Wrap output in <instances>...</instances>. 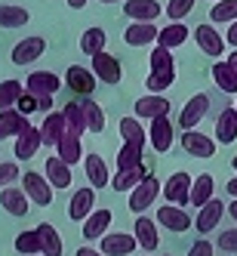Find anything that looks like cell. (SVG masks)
Returning a JSON list of instances; mask_svg holds the SVG:
<instances>
[{"instance_id":"cell-1","label":"cell","mask_w":237,"mask_h":256,"mask_svg":"<svg viewBox=\"0 0 237 256\" xmlns=\"http://www.w3.org/2000/svg\"><path fill=\"white\" fill-rule=\"evenodd\" d=\"M191 188H194V179L188 173H173L167 182H163V194H167V204H176V207H185L191 204Z\"/></svg>"},{"instance_id":"cell-2","label":"cell","mask_w":237,"mask_h":256,"mask_svg":"<svg viewBox=\"0 0 237 256\" xmlns=\"http://www.w3.org/2000/svg\"><path fill=\"white\" fill-rule=\"evenodd\" d=\"M22 188H25V194H28L37 207H49V204H52V182H49L46 176L28 170V173L22 176Z\"/></svg>"},{"instance_id":"cell-3","label":"cell","mask_w":237,"mask_h":256,"mask_svg":"<svg viewBox=\"0 0 237 256\" xmlns=\"http://www.w3.org/2000/svg\"><path fill=\"white\" fill-rule=\"evenodd\" d=\"M160 192H163V186H160L154 176H148V179L142 182V186H136V188L130 192V210H133L136 216H142V213H145V210H148L154 200H157V194H160Z\"/></svg>"},{"instance_id":"cell-4","label":"cell","mask_w":237,"mask_h":256,"mask_svg":"<svg viewBox=\"0 0 237 256\" xmlns=\"http://www.w3.org/2000/svg\"><path fill=\"white\" fill-rule=\"evenodd\" d=\"M96 192L99 188H77L68 204V219L71 222H86L96 213Z\"/></svg>"},{"instance_id":"cell-5","label":"cell","mask_w":237,"mask_h":256,"mask_svg":"<svg viewBox=\"0 0 237 256\" xmlns=\"http://www.w3.org/2000/svg\"><path fill=\"white\" fill-rule=\"evenodd\" d=\"M62 86H65L62 78L52 74V71H31L28 80H25V90L34 93V96H56Z\"/></svg>"},{"instance_id":"cell-6","label":"cell","mask_w":237,"mask_h":256,"mask_svg":"<svg viewBox=\"0 0 237 256\" xmlns=\"http://www.w3.org/2000/svg\"><path fill=\"white\" fill-rule=\"evenodd\" d=\"M207 108H210V96H207V93H197V96H191V99L185 102V108H182V114H179L182 130H197V124L204 120Z\"/></svg>"},{"instance_id":"cell-7","label":"cell","mask_w":237,"mask_h":256,"mask_svg":"<svg viewBox=\"0 0 237 256\" xmlns=\"http://www.w3.org/2000/svg\"><path fill=\"white\" fill-rule=\"evenodd\" d=\"M65 86H71V93L77 96H89L96 90V71H89L83 65H71L65 71Z\"/></svg>"},{"instance_id":"cell-8","label":"cell","mask_w":237,"mask_h":256,"mask_svg":"<svg viewBox=\"0 0 237 256\" xmlns=\"http://www.w3.org/2000/svg\"><path fill=\"white\" fill-rule=\"evenodd\" d=\"M139 247V241H136V234H126V232H108L105 238H102V253L105 256H130L133 250Z\"/></svg>"},{"instance_id":"cell-9","label":"cell","mask_w":237,"mask_h":256,"mask_svg":"<svg viewBox=\"0 0 237 256\" xmlns=\"http://www.w3.org/2000/svg\"><path fill=\"white\" fill-rule=\"evenodd\" d=\"M216 139L204 136V133H197V130H185L182 133V148H185L191 158H213L216 154Z\"/></svg>"},{"instance_id":"cell-10","label":"cell","mask_w":237,"mask_h":256,"mask_svg":"<svg viewBox=\"0 0 237 256\" xmlns=\"http://www.w3.org/2000/svg\"><path fill=\"white\" fill-rule=\"evenodd\" d=\"M93 71H96V78L102 84H120V78H123L120 59L111 56V52H99V56H93Z\"/></svg>"},{"instance_id":"cell-11","label":"cell","mask_w":237,"mask_h":256,"mask_svg":"<svg viewBox=\"0 0 237 256\" xmlns=\"http://www.w3.org/2000/svg\"><path fill=\"white\" fill-rule=\"evenodd\" d=\"M194 40L197 46L207 52V56H216V59H222V52H225V38H219V31L213 25H197L194 28Z\"/></svg>"},{"instance_id":"cell-12","label":"cell","mask_w":237,"mask_h":256,"mask_svg":"<svg viewBox=\"0 0 237 256\" xmlns=\"http://www.w3.org/2000/svg\"><path fill=\"white\" fill-rule=\"evenodd\" d=\"M157 222L167 228V232L182 234V232H188V228H191V216L182 210V207H176V204H167V207H160V210H157Z\"/></svg>"},{"instance_id":"cell-13","label":"cell","mask_w":237,"mask_h":256,"mask_svg":"<svg viewBox=\"0 0 237 256\" xmlns=\"http://www.w3.org/2000/svg\"><path fill=\"white\" fill-rule=\"evenodd\" d=\"M148 142H151V148H154V152H160V154L173 148V120H170V114H167V118L151 120Z\"/></svg>"},{"instance_id":"cell-14","label":"cell","mask_w":237,"mask_h":256,"mask_svg":"<svg viewBox=\"0 0 237 256\" xmlns=\"http://www.w3.org/2000/svg\"><path fill=\"white\" fill-rule=\"evenodd\" d=\"M225 216V204H222V200H210V204L207 207H200L197 210V219H194V228L200 232V234H207V232H216L219 228V219H222Z\"/></svg>"},{"instance_id":"cell-15","label":"cell","mask_w":237,"mask_h":256,"mask_svg":"<svg viewBox=\"0 0 237 256\" xmlns=\"http://www.w3.org/2000/svg\"><path fill=\"white\" fill-rule=\"evenodd\" d=\"M123 12L130 16L133 22H154L160 12H167L157 0H126L123 4Z\"/></svg>"},{"instance_id":"cell-16","label":"cell","mask_w":237,"mask_h":256,"mask_svg":"<svg viewBox=\"0 0 237 256\" xmlns=\"http://www.w3.org/2000/svg\"><path fill=\"white\" fill-rule=\"evenodd\" d=\"M46 50V38H25L22 44L12 46V62L15 65H31L34 59H40Z\"/></svg>"},{"instance_id":"cell-17","label":"cell","mask_w":237,"mask_h":256,"mask_svg":"<svg viewBox=\"0 0 237 256\" xmlns=\"http://www.w3.org/2000/svg\"><path fill=\"white\" fill-rule=\"evenodd\" d=\"M28 118L19 112V108H9V112H0V142L12 139V136H22L28 130Z\"/></svg>"},{"instance_id":"cell-18","label":"cell","mask_w":237,"mask_h":256,"mask_svg":"<svg viewBox=\"0 0 237 256\" xmlns=\"http://www.w3.org/2000/svg\"><path fill=\"white\" fill-rule=\"evenodd\" d=\"M160 38V28L154 22H133L130 28L123 31V40L130 46H145V44H154Z\"/></svg>"},{"instance_id":"cell-19","label":"cell","mask_w":237,"mask_h":256,"mask_svg":"<svg viewBox=\"0 0 237 256\" xmlns=\"http://www.w3.org/2000/svg\"><path fill=\"white\" fill-rule=\"evenodd\" d=\"M28 194H25V188H15V186H9V188H3L0 192V207H3L9 216H28Z\"/></svg>"},{"instance_id":"cell-20","label":"cell","mask_w":237,"mask_h":256,"mask_svg":"<svg viewBox=\"0 0 237 256\" xmlns=\"http://www.w3.org/2000/svg\"><path fill=\"white\" fill-rule=\"evenodd\" d=\"M136 114H139V118H148V120L167 118V114H170V99H163V96H157V93L142 96V99L136 102Z\"/></svg>"},{"instance_id":"cell-21","label":"cell","mask_w":237,"mask_h":256,"mask_svg":"<svg viewBox=\"0 0 237 256\" xmlns=\"http://www.w3.org/2000/svg\"><path fill=\"white\" fill-rule=\"evenodd\" d=\"M40 145H43V133L37 130V126H28L22 136H15V158L31 160L34 154H37Z\"/></svg>"},{"instance_id":"cell-22","label":"cell","mask_w":237,"mask_h":256,"mask_svg":"<svg viewBox=\"0 0 237 256\" xmlns=\"http://www.w3.org/2000/svg\"><path fill=\"white\" fill-rule=\"evenodd\" d=\"M133 232H136V241H139V247L142 250H157V244H160V238H157V222L154 219H148V216H139L136 219V226H133Z\"/></svg>"},{"instance_id":"cell-23","label":"cell","mask_w":237,"mask_h":256,"mask_svg":"<svg viewBox=\"0 0 237 256\" xmlns=\"http://www.w3.org/2000/svg\"><path fill=\"white\" fill-rule=\"evenodd\" d=\"M234 139H237V108H225L216 120V142L231 145Z\"/></svg>"},{"instance_id":"cell-24","label":"cell","mask_w":237,"mask_h":256,"mask_svg":"<svg viewBox=\"0 0 237 256\" xmlns=\"http://www.w3.org/2000/svg\"><path fill=\"white\" fill-rule=\"evenodd\" d=\"M40 133H43V142H46V145H59L62 136L68 133V120H65V114H62V112H49L46 120H43V126H40Z\"/></svg>"},{"instance_id":"cell-25","label":"cell","mask_w":237,"mask_h":256,"mask_svg":"<svg viewBox=\"0 0 237 256\" xmlns=\"http://www.w3.org/2000/svg\"><path fill=\"white\" fill-rule=\"evenodd\" d=\"M111 210H96L93 216H89L86 219V222H83V238H86V241H96V238H105L108 234V226H111Z\"/></svg>"},{"instance_id":"cell-26","label":"cell","mask_w":237,"mask_h":256,"mask_svg":"<svg viewBox=\"0 0 237 256\" xmlns=\"http://www.w3.org/2000/svg\"><path fill=\"white\" fill-rule=\"evenodd\" d=\"M145 179H148L145 164H142V167H130V170H117V176L111 179V188L114 192H133L136 186H142Z\"/></svg>"},{"instance_id":"cell-27","label":"cell","mask_w":237,"mask_h":256,"mask_svg":"<svg viewBox=\"0 0 237 256\" xmlns=\"http://www.w3.org/2000/svg\"><path fill=\"white\" fill-rule=\"evenodd\" d=\"M83 167H86V179L93 182L96 188L111 186V176H108V167H105V160H102L99 154H86V158H83Z\"/></svg>"},{"instance_id":"cell-28","label":"cell","mask_w":237,"mask_h":256,"mask_svg":"<svg viewBox=\"0 0 237 256\" xmlns=\"http://www.w3.org/2000/svg\"><path fill=\"white\" fill-rule=\"evenodd\" d=\"M46 179L52 182V188H68L71 186V164L62 158H46Z\"/></svg>"},{"instance_id":"cell-29","label":"cell","mask_w":237,"mask_h":256,"mask_svg":"<svg viewBox=\"0 0 237 256\" xmlns=\"http://www.w3.org/2000/svg\"><path fill=\"white\" fill-rule=\"evenodd\" d=\"M62 114L68 120V133H74V136H83L89 126H86V112H83V102H68L62 108Z\"/></svg>"},{"instance_id":"cell-30","label":"cell","mask_w":237,"mask_h":256,"mask_svg":"<svg viewBox=\"0 0 237 256\" xmlns=\"http://www.w3.org/2000/svg\"><path fill=\"white\" fill-rule=\"evenodd\" d=\"M188 28L182 25V22H170L167 28H160V38H157V46H167V50H176L188 40Z\"/></svg>"},{"instance_id":"cell-31","label":"cell","mask_w":237,"mask_h":256,"mask_svg":"<svg viewBox=\"0 0 237 256\" xmlns=\"http://www.w3.org/2000/svg\"><path fill=\"white\" fill-rule=\"evenodd\" d=\"M213 188H216L213 176H210V173H200V176L194 179V188H191V204H194L197 210L207 207L210 200H213Z\"/></svg>"},{"instance_id":"cell-32","label":"cell","mask_w":237,"mask_h":256,"mask_svg":"<svg viewBox=\"0 0 237 256\" xmlns=\"http://www.w3.org/2000/svg\"><path fill=\"white\" fill-rule=\"evenodd\" d=\"M213 78H216V84H219L222 93H237V71H234V65L228 59L213 65Z\"/></svg>"},{"instance_id":"cell-33","label":"cell","mask_w":237,"mask_h":256,"mask_svg":"<svg viewBox=\"0 0 237 256\" xmlns=\"http://www.w3.org/2000/svg\"><path fill=\"white\" fill-rule=\"evenodd\" d=\"M105 44H108V34L102 28H86L83 38H80V50L86 52L89 59L99 56V52H105Z\"/></svg>"},{"instance_id":"cell-34","label":"cell","mask_w":237,"mask_h":256,"mask_svg":"<svg viewBox=\"0 0 237 256\" xmlns=\"http://www.w3.org/2000/svg\"><path fill=\"white\" fill-rule=\"evenodd\" d=\"M37 232H40V244H43V253L40 256H62V238H59L56 226L40 222Z\"/></svg>"},{"instance_id":"cell-35","label":"cell","mask_w":237,"mask_h":256,"mask_svg":"<svg viewBox=\"0 0 237 256\" xmlns=\"http://www.w3.org/2000/svg\"><path fill=\"white\" fill-rule=\"evenodd\" d=\"M28 10H22V6H12V4H3L0 6V28H22V25H28Z\"/></svg>"},{"instance_id":"cell-36","label":"cell","mask_w":237,"mask_h":256,"mask_svg":"<svg viewBox=\"0 0 237 256\" xmlns=\"http://www.w3.org/2000/svg\"><path fill=\"white\" fill-rule=\"evenodd\" d=\"M56 148H59V158H62L65 164H77V160L83 158L80 136H74V133H65V136H62V142L56 145Z\"/></svg>"},{"instance_id":"cell-37","label":"cell","mask_w":237,"mask_h":256,"mask_svg":"<svg viewBox=\"0 0 237 256\" xmlns=\"http://www.w3.org/2000/svg\"><path fill=\"white\" fill-rule=\"evenodd\" d=\"M15 250H19L22 256H40L43 253V244H40V232L31 228V232H22L19 238H15Z\"/></svg>"},{"instance_id":"cell-38","label":"cell","mask_w":237,"mask_h":256,"mask_svg":"<svg viewBox=\"0 0 237 256\" xmlns=\"http://www.w3.org/2000/svg\"><path fill=\"white\" fill-rule=\"evenodd\" d=\"M22 84L19 80H3L0 84V112H9V108H15L19 105V99H22Z\"/></svg>"},{"instance_id":"cell-39","label":"cell","mask_w":237,"mask_h":256,"mask_svg":"<svg viewBox=\"0 0 237 256\" xmlns=\"http://www.w3.org/2000/svg\"><path fill=\"white\" fill-rule=\"evenodd\" d=\"M142 154H145V145H130V142H123V148H120V154H117V170L142 167Z\"/></svg>"},{"instance_id":"cell-40","label":"cell","mask_w":237,"mask_h":256,"mask_svg":"<svg viewBox=\"0 0 237 256\" xmlns=\"http://www.w3.org/2000/svg\"><path fill=\"white\" fill-rule=\"evenodd\" d=\"M210 19L219 22H237V0H216L210 10Z\"/></svg>"},{"instance_id":"cell-41","label":"cell","mask_w":237,"mask_h":256,"mask_svg":"<svg viewBox=\"0 0 237 256\" xmlns=\"http://www.w3.org/2000/svg\"><path fill=\"white\" fill-rule=\"evenodd\" d=\"M120 136L130 145H145V130L136 118H120Z\"/></svg>"},{"instance_id":"cell-42","label":"cell","mask_w":237,"mask_h":256,"mask_svg":"<svg viewBox=\"0 0 237 256\" xmlns=\"http://www.w3.org/2000/svg\"><path fill=\"white\" fill-rule=\"evenodd\" d=\"M176 84V68H170V71H151L148 74V80H145V86L151 90V93H163V90H170Z\"/></svg>"},{"instance_id":"cell-43","label":"cell","mask_w":237,"mask_h":256,"mask_svg":"<svg viewBox=\"0 0 237 256\" xmlns=\"http://www.w3.org/2000/svg\"><path fill=\"white\" fill-rule=\"evenodd\" d=\"M83 112H86V126H89V133H102V130H105V112H102V105L93 102V99H86V102H83Z\"/></svg>"},{"instance_id":"cell-44","label":"cell","mask_w":237,"mask_h":256,"mask_svg":"<svg viewBox=\"0 0 237 256\" xmlns=\"http://www.w3.org/2000/svg\"><path fill=\"white\" fill-rule=\"evenodd\" d=\"M170 68H176L173 65V50L154 46V52H151V71H170Z\"/></svg>"},{"instance_id":"cell-45","label":"cell","mask_w":237,"mask_h":256,"mask_svg":"<svg viewBox=\"0 0 237 256\" xmlns=\"http://www.w3.org/2000/svg\"><path fill=\"white\" fill-rule=\"evenodd\" d=\"M197 0H170V6H167V16H170V22H182L185 16L194 10Z\"/></svg>"},{"instance_id":"cell-46","label":"cell","mask_w":237,"mask_h":256,"mask_svg":"<svg viewBox=\"0 0 237 256\" xmlns=\"http://www.w3.org/2000/svg\"><path fill=\"white\" fill-rule=\"evenodd\" d=\"M15 108H19V112L28 118V114H34V112L40 108V96H34V93H28V90H25V93H22V99H19V105H15Z\"/></svg>"},{"instance_id":"cell-47","label":"cell","mask_w":237,"mask_h":256,"mask_svg":"<svg viewBox=\"0 0 237 256\" xmlns=\"http://www.w3.org/2000/svg\"><path fill=\"white\" fill-rule=\"evenodd\" d=\"M9 182H19V164H0V188H9Z\"/></svg>"},{"instance_id":"cell-48","label":"cell","mask_w":237,"mask_h":256,"mask_svg":"<svg viewBox=\"0 0 237 256\" xmlns=\"http://www.w3.org/2000/svg\"><path fill=\"white\" fill-rule=\"evenodd\" d=\"M219 247H222L225 253H237V228L219 234Z\"/></svg>"},{"instance_id":"cell-49","label":"cell","mask_w":237,"mask_h":256,"mask_svg":"<svg viewBox=\"0 0 237 256\" xmlns=\"http://www.w3.org/2000/svg\"><path fill=\"white\" fill-rule=\"evenodd\" d=\"M188 256H213V244L204 238V241H197V244L188 250Z\"/></svg>"},{"instance_id":"cell-50","label":"cell","mask_w":237,"mask_h":256,"mask_svg":"<svg viewBox=\"0 0 237 256\" xmlns=\"http://www.w3.org/2000/svg\"><path fill=\"white\" fill-rule=\"evenodd\" d=\"M74 256H105V253H102V250H96V247H80Z\"/></svg>"},{"instance_id":"cell-51","label":"cell","mask_w":237,"mask_h":256,"mask_svg":"<svg viewBox=\"0 0 237 256\" xmlns=\"http://www.w3.org/2000/svg\"><path fill=\"white\" fill-rule=\"evenodd\" d=\"M231 46H237V22H231V28H228V38H225Z\"/></svg>"},{"instance_id":"cell-52","label":"cell","mask_w":237,"mask_h":256,"mask_svg":"<svg viewBox=\"0 0 237 256\" xmlns=\"http://www.w3.org/2000/svg\"><path fill=\"white\" fill-rule=\"evenodd\" d=\"M86 4H89V0H68V6H71V10H83Z\"/></svg>"},{"instance_id":"cell-53","label":"cell","mask_w":237,"mask_h":256,"mask_svg":"<svg viewBox=\"0 0 237 256\" xmlns=\"http://www.w3.org/2000/svg\"><path fill=\"white\" fill-rule=\"evenodd\" d=\"M228 194H231V198H237V176L228 182Z\"/></svg>"},{"instance_id":"cell-54","label":"cell","mask_w":237,"mask_h":256,"mask_svg":"<svg viewBox=\"0 0 237 256\" xmlns=\"http://www.w3.org/2000/svg\"><path fill=\"white\" fill-rule=\"evenodd\" d=\"M40 108L46 112V108H52V96H40Z\"/></svg>"},{"instance_id":"cell-55","label":"cell","mask_w":237,"mask_h":256,"mask_svg":"<svg viewBox=\"0 0 237 256\" xmlns=\"http://www.w3.org/2000/svg\"><path fill=\"white\" fill-rule=\"evenodd\" d=\"M228 213L234 216V222H237V198H234V200H231V204H228Z\"/></svg>"},{"instance_id":"cell-56","label":"cell","mask_w":237,"mask_h":256,"mask_svg":"<svg viewBox=\"0 0 237 256\" xmlns=\"http://www.w3.org/2000/svg\"><path fill=\"white\" fill-rule=\"evenodd\" d=\"M228 62L234 65V71H237V52H231V56H228Z\"/></svg>"},{"instance_id":"cell-57","label":"cell","mask_w":237,"mask_h":256,"mask_svg":"<svg viewBox=\"0 0 237 256\" xmlns=\"http://www.w3.org/2000/svg\"><path fill=\"white\" fill-rule=\"evenodd\" d=\"M99 4H120V0H99Z\"/></svg>"},{"instance_id":"cell-58","label":"cell","mask_w":237,"mask_h":256,"mask_svg":"<svg viewBox=\"0 0 237 256\" xmlns=\"http://www.w3.org/2000/svg\"><path fill=\"white\" fill-rule=\"evenodd\" d=\"M231 164H234V170H237V154H234V158H231Z\"/></svg>"},{"instance_id":"cell-59","label":"cell","mask_w":237,"mask_h":256,"mask_svg":"<svg viewBox=\"0 0 237 256\" xmlns=\"http://www.w3.org/2000/svg\"><path fill=\"white\" fill-rule=\"evenodd\" d=\"M167 256H170V253H167Z\"/></svg>"},{"instance_id":"cell-60","label":"cell","mask_w":237,"mask_h":256,"mask_svg":"<svg viewBox=\"0 0 237 256\" xmlns=\"http://www.w3.org/2000/svg\"><path fill=\"white\" fill-rule=\"evenodd\" d=\"M234 108H237V105H234Z\"/></svg>"}]
</instances>
